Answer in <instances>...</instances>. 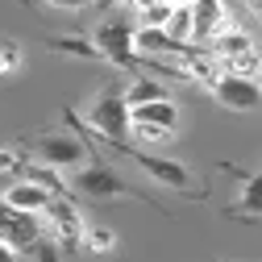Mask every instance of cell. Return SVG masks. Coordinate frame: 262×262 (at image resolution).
Masks as SVG:
<instances>
[{"label": "cell", "instance_id": "cell-1", "mask_svg": "<svg viewBox=\"0 0 262 262\" xmlns=\"http://www.w3.org/2000/svg\"><path fill=\"white\" fill-rule=\"evenodd\" d=\"M62 117H67V125L83 142H104V146H125L129 142V104H125L121 83H104L96 92V100L88 104V121H79L75 108H67Z\"/></svg>", "mask_w": 262, "mask_h": 262}, {"label": "cell", "instance_id": "cell-2", "mask_svg": "<svg viewBox=\"0 0 262 262\" xmlns=\"http://www.w3.org/2000/svg\"><path fill=\"white\" fill-rule=\"evenodd\" d=\"M71 191L75 195H88V200H142V204H150V208H158L162 216H167V208H162L154 195H146L134 183H125L108 162H100V158H88L83 167L71 175Z\"/></svg>", "mask_w": 262, "mask_h": 262}, {"label": "cell", "instance_id": "cell-3", "mask_svg": "<svg viewBox=\"0 0 262 262\" xmlns=\"http://www.w3.org/2000/svg\"><path fill=\"white\" fill-rule=\"evenodd\" d=\"M117 154H125L129 162H138V167L154 179V183H162V187H171V191H183V195H191V200H204V187L195 183V175H191V167H183L179 158H162V154H150V150H138V146H113Z\"/></svg>", "mask_w": 262, "mask_h": 262}, {"label": "cell", "instance_id": "cell-4", "mask_svg": "<svg viewBox=\"0 0 262 262\" xmlns=\"http://www.w3.org/2000/svg\"><path fill=\"white\" fill-rule=\"evenodd\" d=\"M96 50H100L104 62H113V67L129 71V75H138V54H134V25H129L125 17H113V21H100L96 25V34H92Z\"/></svg>", "mask_w": 262, "mask_h": 262}, {"label": "cell", "instance_id": "cell-5", "mask_svg": "<svg viewBox=\"0 0 262 262\" xmlns=\"http://www.w3.org/2000/svg\"><path fill=\"white\" fill-rule=\"evenodd\" d=\"M42 221H46V233L54 237L58 250H67V254L83 250V229H88V221H83V212L75 208L71 195H54L50 208L42 212Z\"/></svg>", "mask_w": 262, "mask_h": 262}, {"label": "cell", "instance_id": "cell-6", "mask_svg": "<svg viewBox=\"0 0 262 262\" xmlns=\"http://www.w3.org/2000/svg\"><path fill=\"white\" fill-rule=\"evenodd\" d=\"M34 154L42 167H54V171H79L83 162L92 158V146L79 138V134H42L34 142Z\"/></svg>", "mask_w": 262, "mask_h": 262}, {"label": "cell", "instance_id": "cell-7", "mask_svg": "<svg viewBox=\"0 0 262 262\" xmlns=\"http://www.w3.org/2000/svg\"><path fill=\"white\" fill-rule=\"evenodd\" d=\"M208 92H212V100H216L221 108H229V113H258V108H262V83L250 79V75H229V71H221Z\"/></svg>", "mask_w": 262, "mask_h": 262}, {"label": "cell", "instance_id": "cell-8", "mask_svg": "<svg viewBox=\"0 0 262 262\" xmlns=\"http://www.w3.org/2000/svg\"><path fill=\"white\" fill-rule=\"evenodd\" d=\"M0 237H5L17 254L34 250L42 237H46V221L42 216H29V212H13L5 200H0Z\"/></svg>", "mask_w": 262, "mask_h": 262}, {"label": "cell", "instance_id": "cell-9", "mask_svg": "<svg viewBox=\"0 0 262 262\" xmlns=\"http://www.w3.org/2000/svg\"><path fill=\"white\" fill-rule=\"evenodd\" d=\"M225 25H229L225 0H195L191 5V46H208Z\"/></svg>", "mask_w": 262, "mask_h": 262}, {"label": "cell", "instance_id": "cell-10", "mask_svg": "<svg viewBox=\"0 0 262 262\" xmlns=\"http://www.w3.org/2000/svg\"><path fill=\"white\" fill-rule=\"evenodd\" d=\"M225 171H233L242 179V191H237L233 208H229V216H237V221H262V162H258L254 175H246L242 167H233V162H225Z\"/></svg>", "mask_w": 262, "mask_h": 262}, {"label": "cell", "instance_id": "cell-11", "mask_svg": "<svg viewBox=\"0 0 262 262\" xmlns=\"http://www.w3.org/2000/svg\"><path fill=\"white\" fill-rule=\"evenodd\" d=\"M13 212H29V216H42L46 208H50V200L54 195L46 191V187H38V183H29V179H17L13 187H5V195H0Z\"/></svg>", "mask_w": 262, "mask_h": 262}, {"label": "cell", "instance_id": "cell-12", "mask_svg": "<svg viewBox=\"0 0 262 262\" xmlns=\"http://www.w3.org/2000/svg\"><path fill=\"white\" fill-rule=\"evenodd\" d=\"M204 50L216 58V67H225V62H233V58L250 54V50H254V38L246 34V29H237V25H225V29H221V34H216Z\"/></svg>", "mask_w": 262, "mask_h": 262}, {"label": "cell", "instance_id": "cell-13", "mask_svg": "<svg viewBox=\"0 0 262 262\" xmlns=\"http://www.w3.org/2000/svg\"><path fill=\"white\" fill-rule=\"evenodd\" d=\"M129 125H154V129L175 134L179 129V104L175 100H154V104H142V108H129Z\"/></svg>", "mask_w": 262, "mask_h": 262}, {"label": "cell", "instance_id": "cell-14", "mask_svg": "<svg viewBox=\"0 0 262 262\" xmlns=\"http://www.w3.org/2000/svg\"><path fill=\"white\" fill-rule=\"evenodd\" d=\"M134 54L138 62H150V58H167V54H179V46H171V38L162 29H146V25H134Z\"/></svg>", "mask_w": 262, "mask_h": 262}, {"label": "cell", "instance_id": "cell-15", "mask_svg": "<svg viewBox=\"0 0 262 262\" xmlns=\"http://www.w3.org/2000/svg\"><path fill=\"white\" fill-rule=\"evenodd\" d=\"M154 100H171L167 83H158L154 75H134L125 83V104L129 108H142V104H154Z\"/></svg>", "mask_w": 262, "mask_h": 262}, {"label": "cell", "instance_id": "cell-16", "mask_svg": "<svg viewBox=\"0 0 262 262\" xmlns=\"http://www.w3.org/2000/svg\"><path fill=\"white\" fill-rule=\"evenodd\" d=\"M17 175L29 179V183H38V187H46L50 195H71V183L62 179V171H54V167H42V162H25V158H21Z\"/></svg>", "mask_w": 262, "mask_h": 262}, {"label": "cell", "instance_id": "cell-17", "mask_svg": "<svg viewBox=\"0 0 262 262\" xmlns=\"http://www.w3.org/2000/svg\"><path fill=\"white\" fill-rule=\"evenodd\" d=\"M50 50H58V54H71V58H88V62H104L92 38H75V34H67V38H50Z\"/></svg>", "mask_w": 262, "mask_h": 262}, {"label": "cell", "instance_id": "cell-18", "mask_svg": "<svg viewBox=\"0 0 262 262\" xmlns=\"http://www.w3.org/2000/svg\"><path fill=\"white\" fill-rule=\"evenodd\" d=\"M162 34L171 38V46H191V9H171V21H167V29Z\"/></svg>", "mask_w": 262, "mask_h": 262}, {"label": "cell", "instance_id": "cell-19", "mask_svg": "<svg viewBox=\"0 0 262 262\" xmlns=\"http://www.w3.org/2000/svg\"><path fill=\"white\" fill-rule=\"evenodd\" d=\"M83 250L88 254H113L117 250V233L104 229V225H88L83 229Z\"/></svg>", "mask_w": 262, "mask_h": 262}, {"label": "cell", "instance_id": "cell-20", "mask_svg": "<svg viewBox=\"0 0 262 262\" xmlns=\"http://www.w3.org/2000/svg\"><path fill=\"white\" fill-rule=\"evenodd\" d=\"M21 62H25L21 46H17V42H9V38H0V79L17 75V71H21Z\"/></svg>", "mask_w": 262, "mask_h": 262}, {"label": "cell", "instance_id": "cell-21", "mask_svg": "<svg viewBox=\"0 0 262 262\" xmlns=\"http://www.w3.org/2000/svg\"><path fill=\"white\" fill-rule=\"evenodd\" d=\"M167 21H171V5L167 0H158V5L138 13V25H146V29H167Z\"/></svg>", "mask_w": 262, "mask_h": 262}, {"label": "cell", "instance_id": "cell-22", "mask_svg": "<svg viewBox=\"0 0 262 262\" xmlns=\"http://www.w3.org/2000/svg\"><path fill=\"white\" fill-rule=\"evenodd\" d=\"M129 138H138V142H146V146H162V142H171L175 134L154 129V125H129Z\"/></svg>", "mask_w": 262, "mask_h": 262}, {"label": "cell", "instance_id": "cell-23", "mask_svg": "<svg viewBox=\"0 0 262 262\" xmlns=\"http://www.w3.org/2000/svg\"><path fill=\"white\" fill-rule=\"evenodd\" d=\"M29 258H34V262H62V258H58V246H54V237H50V233H46L34 250H29Z\"/></svg>", "mask_w": 262, "mask_h": 262}, {"label": "cell", "instance_id": "cell-24", "mask_svg": "<svg viewBox=\"0 0 262 262\" xmlns=\"http://www.w3.org/2000/svg\"><path fill=\"white\" fill-rule=\"evenodd\" d=\"M42 5L62 9V13H79V9H88V5H96V0H42Z\"/></svg>", "mask_w": 262, "mask_h": 262}, {"label": "cell", "instance_id": "cell-25", "mask_svg": "<svg viewBox=\"0 0 262 262\" xmlns=\"http://www.w3.org/2000/svg\"><path fill=\"white\" fill-rule=\"evenodd\" d=\"M21 167V154H13V150H0V175L5 171H17Z\"/></svg>", "mask_w": 262, "mask_h": 262}, {"label": "cell", "instance_id": "cell-26", "mask_svg": "<svg viewBox=\"0 0 262 262\" xmlns=\"http://www.w3.org/2000/svg\"><path fill=\"white\" fill-rule=\"evenodd\" d=\"M17 258H21V254H17V250H13L5 237H0V262H17Z\"/></svg>", "mask_w": 262, "mask_h": 262}, {"label": "cell", "instance_id": "cell-27", "mask_svg": "<svg viewBox=\"0 0 262 262\" xmlns=\"http://www.w3.org/2000/svg\"><path fill=\"white\" fill-rule=\"evenodd\" d=\"M150 5H158V0H129V9H134V13H142V9H150Z\"/></svg>", "mask_w": 262, "mask_h": 262}, {"label": "cell", "instance_id": "cell-28", "mask_svg": "<svg viewBox=\"0 0 262 262\" xmlns=\"http://www.w3.org/2000/svg\"><path fill=\"white\" fill-rule=\"evenodd\" d=\"M167 5H171V9H191L195 0H167Z\"/></svg>", "mask_w": 262, "mask_h": 262}, {"label": "cell", "instance_id": "cell-29", "mask_svg": "<svg viewBox=\"0 0 262 262\" xmlns=\"http://www.w3.org/2000/svg\"><path fill=\"white\" fill-rule=\"evenodd\" d=\"M250 5H254V13H258V17H262V0H250Z\"/></svg>", "mask_w": 262, "mask_h": 262}, {"label": "cell", "instance_id": "cell-30", "mask_svg": "<svg viewBox=\"0 0 262 262\" xmlns=\"http://www.w3.org/2000/svg\"><path fill=\"white\" fill-rule=\"evenodd\" d=\"M17 262H25V258H17Z\"/></svg>", "mask_w": 262, "mask_h": 262}]
</instances>
